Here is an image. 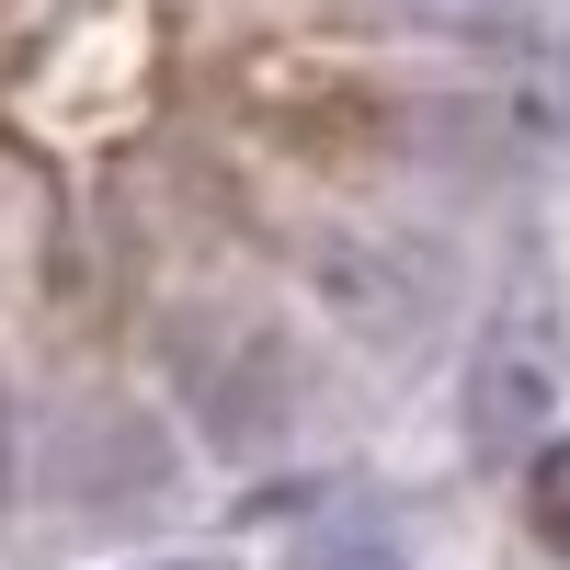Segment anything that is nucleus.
Listing matches in <instances>:
<instances>
[{
    "instance_id": "nucleus-1",
    "label": "nucleus",
    "mask_w": 570,
    "mask_h": 570,
    "mask_svg": "<svg viewBox=\"0 0 570 570\" xmlns=\"http://www.w3.org/2000/svg\"><path fill=\"white\" fill-rule=\"evenodd\" d=\"M285 570H411V548L376 525V513H320V525L285 548Z\"/></svg>"
},
{
    "instance_id": "nucleus-2",
    "label": "nucleus",
    "mask_w": 570,
    "mask_h": 570,
    "mask_svg": "<svg viewBox=\"0 0 570 570\" xmlns=\"http://www.w3.org/2000/svg\"><path fill=\"white\" fill-rule=\"evenodd\" d=\"M525 525H537V537H548V548L570 559V434H559V445L537 456V480H525Z\"/></svg>"
},
{
    "instance_id": "nucleus-3",
    "label": "nucleus",
    "mask_w": 570,
    "mask_h": 570,
    "mask_svg": "<svg viewBox=\"0 0 570 570\" xmlns=\"http://www.w3.org/2000/svg\"><path fill=\"white\" fill-rule=\"evenodd\" d=\"M0 502H12V411H0Z\"/></svg>"
}]
</instances>
